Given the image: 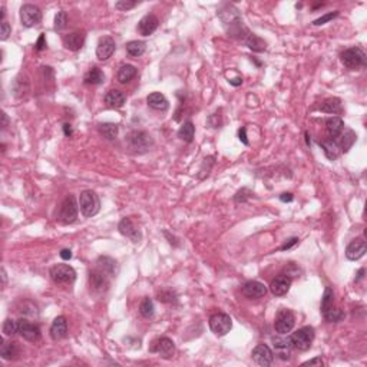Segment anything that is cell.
I'll use <instances>...</instances> for the list:
<instances>
[{"label":"cell","mask_w":367,"mask_h":367,"mask_svg":"<svg viewBox=\"0 0 367 367\" xmlns=\"http://www.w3.org/2000/svg\"><path fill=\"white\" fill-rule=\"evenodd\" d=\"M58 218L62 224H72L78 218V204L74 195L65 198V201L60 205Z\"/></svg>","instance_id":"cell-8"},{"label":"cell","mask_w":367,"mask_h":367,"mask_svg":"<svg viewBox=\"0 0 367 367\" xmlns=\"http://www.w3.org/2000/svg\"><path fill=\"white\" fill-rule=\"evenodd\" d=\"M138 3L136 1H129V0H121V1H117L115 3V7L118 10H122V12H126V10H131L136 6Z\"/></svg>","instance_id":"cell-44"},{"label":"cell","mask_w":367,"mask_h":367,"mask_svg":"<svg viewBox=\"0 0 367 367\" xmlns=\"http://www.w3.org/2000/svg\"><path fill=\"white\" fill-rule=\"evenodd\" d=\"M63 132H65V136H72L74 129H72V126H71L69 123H65V125H63Z\"/></svg>","instance_id":"cell-53"},{"label":"cell","mask_w":367,"mask_h":367,"mask_svg":"<svg viewBox=\"0 0 367 367\" xmlns=\"http://www.w3.org/2000/svg\"><path fill=\"white\" fill-rule=\"evenodd\" d=\"M298 241H300V240H298V238H295V237H294V238H290V240H288V241H287V243H285V244H284V245H283V247H281L280 250H281V251L290 250V248H291L293 245L298 244Z\"/></svg>","instance_id":"cell-49"},{"label":"cell","mask_w":367,"mask_h":367,"mask_svg":"<svg viewBox=\"0 0 367 367\" xmlns=\"http://www.w3.org/2000/svg\"><path fill=\"white\" fill-rule=\"evenodd\" d=\"M252 360L258 365V366H271L274 362V354L271 352V349L267 344H257L254 347V350L251 353Z\"/></svg>","instance_id":"cell-12"},{"label":"cell","mask_w":367,"mask_h":367,"mask_svg":"<svg viewBox=\"0 0 367 367\" xmlns=\"http://www.w3.org/2000/svg\"><path fill=\"white\" fill-rule=\"evenodd\" d=\"M248 192V190H241L240 192H237V195H235V203H245L247 201V197L248 195H245Z\"/></svg>","instance_id":"cell-48"},{"label":"cell","mask_w":367,"mask_h":367,"mask_svg":"<svg viewBox=\"0 0 367 367\" xmlns=\"http://www.w3.org/2000/svg\"><path fill=\"white\" fill-rule=\"evenodd\" d=\"M152 352L158 353L162 359H171L175 354V344L171 338L162 337L155 343V346L152 347Z\"/></svg>","instance_id":"cell-17"},{"label":"cell","mask_w":367,"mask_h":367,"mask_svg":"<svg viewBox=\"0 0 367 367\" xmlns=\"http://www.w3.org/2000/svg\"><path fill=\"white\" fill-rule=\"evenodd\" d=\"M244 42L254 52H264L265 49H267V43H265L264 41L261 38H258L257 35L251 33V32L244 38Z\"/></svg>","instance_id":"cell-32"},{"label":"cell","mask_w":367,"mask_h":367,"mask_svg":"<svg viewBox=\"0 0 367 367\" xmlns=\"http://www.w3.org/2000/svg\"><path fill=\"white\" fill-rule=\"evenodd\" d=\"M363 274H365V268H362V270L359 271V274H357V279H356V281H360V280L363 279Z\"/></svg>","instance_id":"cell-56"},{"label":"cell","mask_w":367,"mask_h":367,"mask_svg":"<svg viewBox=\"0 0 367 367\" xmlns=\"http://www.w3.org/2000/svg\"><path fill=\"white\" fill-rule=\"evenodd\" d=\"M195 135V126L191 121H187L181 125V128L178 129V138L185 141V142H192Z\"/></svg>","instance_id":"cell-34"},{"label":"cell","mask_w":367,"mask_h":367,"mask_svg":"<svg viewBox=\"0 0 367 367\" xmlns=\"http://www.w3.org/2000/svg\"><path fill=\"white\" fill-rule=\"evenodd\" d=\"M294 324H295V317L290 310L281 309L277 313L276 322H274V328L279 334H281V336L288 334L293 330Z\"/></svg>","instance_id":"cell-7"},{"label":"cell","mask_w":367,"mask_h":367,"mask_svg":"<svg viewBox=\"0 0 367 367\" xmlns=\"http://www.w3.org/2000/svg\"><path fill=\"white\" fill-rule=\"evenodd\" d=\"M89 285L98 293H103L109 287V276L105 274L101 270H93L89 273Z\"/></svg>","instance_id":"cell-13"},{"label":"cell","mask_w":367,"mask_h":367,"mask_svg":"<svg viewBox=\"0 0 367 367\" xmlns=\"http://www.w3.org/2000/svg\"><path fill=\"white\" fill-rule=\"evenodd\" d=\"M50 279L58 284H71L76 279V271L74 267L68 264H56L50 268Z\"/></svg>","instance_id":"cell-6"},{"label":"cell","mask_w":367,"mask_h":367,"mask_svg":"<svg viewBox=\"0 0 367 367\" xmlns=\"http://www.w3.org/2000/svg\"><path fill=\"white\" fill-rule=\"evenodd\" d=\"M68 334V322L63 316H59L50 326V337L53 340H62Z\"/></svg>","instance_id":"cell-22"},{"label":"cell","mask_w":367,"mask_h":367,"mask_svg":"<svg viewBox=\"0 0 367 367\" xmlns=\"http://www.w3.org/2000/svg\"><path fill=\"white\" fill-rule=\"evenodd\" d=\"M66 26H68V13L63 12V10H60L55 16V26H53V29L56 30V32H62Z\"/></svg>","instance_id":"cell-40"},{"label":"cell","mask_w":367,"mask_h":367,"mask_svg":"<svg viewBox=\"0 0 367 367\" xmlns=\"http://www.w3.org/2000/svg\"><path fill=\"white\" fill-rule=\"evenodd\" d=\"M47 47V44H46V39H44V35L43 33H41V36H39V39H38V42L35 43V50H38V52H41V50H44Z\"/></svg>","instance_id":"cell-46"},{"label":"cell","mask_w":367,"mask_h":367,"mask_svg":"<svg viewBox=\"0 0 367 367\" xmlns=\"http://www.w3.org/2000/svg\"><path fill=\"white\" fill-rule=\"evenodd\" d=\"M115 49H117L115 41L112 38H109V36H103V38L99 39L98 46H96V58L102 60V62L103 60H108L114 55Z\"/></svg>","instance_id":"cell-15"},{"label":"cell","mask_w":367,"mask_h":367,"mask_svg":"<svg viewBox=\"0 0 367 367\" xmlns=\"http://www.w3.org/2000/svg\"><path fill=\"white\" fill-rule=\"evenodd\" d=\"M326 129H327V133H328V136L331 139L338 138L341 135V132H343V129H344V122H343L341 118L338 117L328 118L326 121Z\"/></svg>","instance_id":"cell-27"},{"label":"cell","mask_w":367,"mask_h":367,"mask_svg":"<svg viewBox=\"0 0 367 367\" xmlns=\"http://www.w3.org/2000/svg\"><path fill=\"white\" fill-rule=\"evenodd\" d=\"M354 141H356V135L353 131H347V133L343 136V139H341V145H340V149L343 151V152H347L352 145L354 144Z\"/></svg>","instance_id":"cell-42"},{"label":"cell","mask_w":367,"mask_h":367,"mask_svg":"<svg viewBox=\"0 0 367 367\" xmlns=\"http://www.w3.org/2000/svg\"><path fill=\"white\" fill-rule=\"evenodd\" d=\"M320 147L323 148L326 157H327L330 161L337 160L338 155H340V152H341V149H340V147H338V144L337 142H334L333 139H326V141H322V142H320Z\"/></svg>","instance_id":"cell-29"},{"label":"cell","mask_w":367,"mask_h":367,"mask_svg":"<svg viewBox=\"0 0 367 367\" xmlns=\"http://www.w3.org/2000/svg\"><path fill=\"white\" fill-rule=\"evenodd\" d=\"M230 83L233 85V86H238V85H241L243 83V79L241 78H235L233 81H230Z\"/></svg>","instance_id":"cell-55"},{"label":"cell","mask_w":367,"mask_h":367,"mask_svg":"<svg viewBox=\"0 0 367 367\" xmlns=\"http://www.w3.org/2000/svg\"><path fill=\"white\" fill-rule=\"evenodd\" d=\"M136 68L133 65H122L117 74V79L119 83H128L136 76Z\"/></svg>","instance_id":"cell-30"},{"label":"cell","mask_w":367,"mask_h":367,"mask_svg":"<svg viewBox=\"0 0 367 367\" xmlns=\"http://www.w3.org/2000/svg\"><path fill=\"white\" fill-rule=\"evenodd\" d=\"M290 337L293 341V347H295L297 350L306 352V350H309L313 340H314V328L311 326L301 327L295 333H293Z\"/></svg>","instance_id":"cell-3"},{"label":"cell","mask_w":367,"mask_h":367,"mask_svg":"<svg viewBox=\"0 0 367 367\" xmlns=\"http://www.w3.org/2000/svg\"><path fill=\"white\" fill-rule=\"evenodd\" d=\"M324 362L322 360V357L320 356H317V357H314V359H311V360H307V362H304L303 363V366H323Z\"/></svg>","instance_id":"cell-47"},{"label":"cell","mask_w":367,"mask_h":367,"mask_svg":"<svg viewBox=\"0 0 367 367\" xmlns=\"http://www.w3.org/2000/svg\"><path fill=\"white\" fill-rule=\"evenodd\" d=\"M139 313H141V316L142 317H145V319H151L152 316H154V313H155V307H154V301L151 300V298H144L142 300V303H141V306H139Z\"/></svg>","instance_id":"cell-38"},{"label":"cell","mask_w":367,"mask_h":367,"mask_svg":"<svg viewBox=\"0 0 367 367\" xmlns=\"http://www.w3.org/2000/svg\"><path fill=\"white\" fill-rule=\"evenodd\" d=\"M333 303H334V291L330 288V287H326L323 294V298H322V313H326L328 309L333 307Z\"/></svg>","instance_id":"cell-37"},{"label":"cell","mask_w":367,"mask_h":367,"mask_svg":"<svg viewBox=\"0 0 367 367\" xmlns=\"http://www.w3.org/2000/svg\"><path fill=\"white\" fill-rule=\"evenodd\" d=\"M85 38H86L85 32H81V30L72 32L63 38V44L66 49H69L72 52H78L79 49H82V46L85 43Z\"/></svg>","instance_id":"cell-19"},{"label":"cell","mask_w":367,"mask_h":367,"mask_svg":"<svg viewBox=\"0 0 367 367\" xmlns=\"http://www.w3.org/2000/svg\"><path fill=\"white\" fill-rule=\"evenodd\" d=\"M154 141L151 138V135L144 131H133L128 135V145L131 149H133L135 152H147L149 151V148L152 147Z\"/></svg>","instance_id":"cell-5"},{"label":"cell","mask_w":367,"mask_h":367,"mask_svg":"<svg viewBox=\"0 0 367 367\" xmlns=\"http://www.w3.org/2000/svg\"><path fill=\"white\" fill-rule=\"evenodd\" d=\"M273 343H274V349L277 354L283 360H287L290 357V350L293 347L291 337H274Z\"/></svg>","instance_id":"cell-24"},{"label":"cell","mask_w":367,"mask_h":367,"mask_svg":"<svg viewBox=\"0 0 367 367\" xmlns=\"http://www.w3.org/2000/svg\"><path fill=\"white\" fill-rule=\"evenodd\" d=\"M158 25H160V20L155 15H145L138 23V32L142 35V36H149L152 35L155 30L158 29Z\"/></svg>","instance_id":"cell-21"},{"label":"cell","mask_w":367,"mask_h":367,"mask_svg":"<svg viewBox=\"0 0 367 367\" xmlns=\"http://www.w3.org/2000/svg\"><path fill=\"white\" fill-rule=\"evenodd\" d=\"M98 129H99V132H101L103 138H106L108 141H114L118 136V132H119V126L117 123H109V122L99 123Z\"/></svg>","instance_id":"cell-35"},{"label":"cell","mask_w":367,"mask_h":367,"mask_svg":"<svg viewBox=\"0 0 367 367\" xmlns=\"http://www.w3.org/2000/svg\"><path fill=\"white\" fill-rule=\"evenodd\" d=\"M42 20V12L35 4H23L20 9V22L25 28H33Z\"/></svg>","instance_id":"cell-9"},{"label":"cell","mask_w":367,"mask_h":367,"mask_svg":"<svg viewBox=\"0 0 367 367\" xmlns=\"http://www.w3.org/2000/svg\"><path fill=\"white\" fill-rule=\"evenodd\" d=\"M341 63L347 68V69H360L366 66V53L363 49L354 46V47H349L341 53Z\"/></svg>","instance_id":"cell-2"},{"label":"cell","mask_w":367,"mask_h":367,"mask_svg":"<svg viewBox=\"0 0 367 367\" xmlns=\"http://www.w3.org/2000/svg\"><path fill=\"white\" fill-rule=\"evenodd\" d=\"M96 268L108 274L109 277H114L117 274V261L111 257H99L96 261Z\"/></svg>","instance_id":"cell-28"},{"label":"cell","mask_w":367,"mask_h":367,"mask_svg":"<svg viewBox=\"0 0 367 367\" xmlns=\"http://www.w3.org/2000/svg\"><path fill=\"white\" fill-rule=\"evenodd\" d=\"M238 138H240V141H241L244 145H250V142H248V139H247V131H245V128H241V129L238 131Z\"/></svg>","instance_id":"cell-50"},{"label":"cell","mask_w":367,"mask_h":367,"mask_svg":"<svg viewBox=\"0 0 367 367\" xmlns=\"http://www.w3.org/2000/svg\"><path fill=\"white\" fill-rule=\"evenodd\" d=\"M10 32H12L10 25H9L6 20H4V22H1V28H0V39H1V41H6V39L9 38Z\"/></svg>","instance_id":"cell-45"},{"label":"cell","mask_w":367,"mask_h":367,"mask_svg":"<svg viewBox=\"0 0 367 367\" xmlns=\"http://www.w3.org/2000/svg\"><path fill=\"white\" fill-rule=\"evenodd\" d=\"M60 258H62V260H71V258H72V251L68 250V248L62 250L60 251Z\"/></svg>","instance_id":"cell-52"},{"label":"cell","mask_w":367,"mask_h":367,"mask_svg":"<svg viewBox=\"0 0 367 367\" xmlns=\"http://www.w3.org/2000/svg\"><path fill=\"white\" fill-rule=\"evenodd\" d=\"M17 331H19V334L22 337L30 341V343H36V341H39L41 337H42V333H41L39 326L30 323L26 319H20L17 322Z\"/></svg>","instance_id":"cell-10"},{"label":"cell","mask_w":367,"mask_h":367,"mask_svg":"<svg viewBox=\"0 0 367 367\" xmlns=\"http://www.w3.org/2000/svg\"><path fill=\"white\" fill-rule=\"evenodd\" d=\"M1 279H3V284L7 281V274H6V271H4V268H1Z\"/></svg>","instance_id":"cell-57"},{"label":"cell","mask_w":367,"mask_h":367,"mask_svg":"<svg viewBox=\"0 0 367 367\" xmlns=\"http://www.w3.org/2000/svg\"><path fill=\"white\" fill-rule=\"evenodd\" d=\"M293 194L291 192H284V194H281L280 195V200L283 201V203H291L293 201Z\"/></svg>","instance_id":"cell-51"},{"label":"cell","mask_w":367,"mask_h":367,"mask_svg":"<svg viewBox=\"0 0 367 367\" xmlns=\"http://www.w3.org/2000/svg\"><path fill=\"white\" fill-rule=\"evenodd\" d=\"M148 106L155 109V111H166L169 103H168V99L165 98V95L161 93V92H152L149 93L147 98Z\"/></svg>","instance_id":"cell-26"},{"label":"cell","mask_w":367,"mask_h":367,"mask_svg":"<svg viewBox=\"0 0 367 367\" xmlns=\"http://www.w3.org/2000/svg\"><path fill=\"white\" fill-rule=\"evenodd\" d=\"M241 293L248 298H261L267 294V287L260 281H248L241 287Z\"/></svg>","instance_id":"cell-16"},{"label":"cell","mask_w":367,"mask_h":367,"mask_svg":"<svg viewBox=\"0 0 367 367\" xmlns=\"http://www.w3.org/2000/svg\"><path fill=\"white\" fill-rule=\"evenodd\" d=\"M290 287H291V279L288 276H279L271 281L270 291L277 297H281V295L288 293Z\"/></svg>","instance_id":"cell-20"},{"label":"cell","mask_w":367,"mask_h":367,"mask_svg":"<svg viewBox=\"0 0 367 367\" xmlns=\"http://www.w3.org/2000/svg\"><path fill=\"white\" fill-rule=\"evenodd\" d=\"M323 316L328 323H338V322H341L344 319V313L340 309H334V307L327 310Z\"/></svg>","instance_id":"cell-39"},{"label":"cell","mask_w":367,"mask_h":367,"mask_svg":"<svg viewBox=\"0 0 367 367\" xmlns=\"http://www.w3.org/2000/svg\"><path fill=\"white\" fill-rule=\"evenodd\" d=\"M7 125H9V119H7V115L3 112V114H1V126H3V128H7Z\"/></svg>","instance_id":"cell-54"},{"label":"cell","mask_w":367,"mask_h":367,"mask_svg":"<svg viewBox=\"0 0 367 367\" xmlns=\"http://www.w3.org/2000/svg\"><path fill=\"white\" fill-rule=\"evenodd\" d=\"M367 251L366 243L363 240H353L352 243L346 248V257L350 261H357L362 257H365Z\"/></svg>","instance_id":"cell-18"},{"label":"cell","mask_w":367,"mask_h":367,"mask_svg":"<svg viewBox=\"0 0 367 367\" xmlns=\"http://www.w3.org/2000/svg\"><path fill=\"white\" fill-rule=\"evenodd\" d=\"M147 50V43L142 41H132L126 43V53L132 58H139L145 53Z\"/></svg>","instance_id":"cell-33"},{"label":"cell","mask_w":367,"mask_h":367,"mask_svg":"<svg viewBox=\"0 0 367 367\" xmlns=\"http://www.w3.org/2000/svg\"><path fill=\"white\" fill-rule=\"evenodd\" d=\"M3 341V338H1ZM20 354V347L16 341H3V344L0 346V356L3 360H7V362H12L16 360Z\"/></svg>","instance_id":"cell-23"},{"label":"cell","mask_w":367,"mask_h":367,"mask_svg":"<svg viewBox=\"0 0 367 367\" xmlns=\"http://www.w3.org/2000/svg\"><path fill=\"white\" fill-rule=\"evenodd\" d=\"M103 81H105V75L96 66L90 68L88 72L85 74V76H83V82L86 85H101Z\"/></svg>","instance_id":"cell-31"},{"label":"cell","mask_w":367,"mask_h":367,"mask_svg":"<svg viewBox=\"0 0 367 367\" xmlns=\"http://www.w3.org/2000/svg\"><path fill=\"white\" fill-rule=\"evenodd\" d=\"M209 328L215 336L222 337V336L228 334L230 330L233 328V320L225 313H217L209 319Z\"/></svg>","instance_id":"cell-4"},{"label":"cell","mask_w":367,"mask_h":367,"mask_svg":"<svg viewBox=\"0 0 367 367\" xmlns=\"http://www.w3.org/2000/svg\"><path fill=\"white\" fill-rule=\"evenodd\" d=\"M118 230H119V233L123 235V237L129 238L135 244L139 243L141 238H142V234H141L139 228L133 224L131 218H123V220L121 221L119 225H118Z\"/></svg>","instance_id":"cell-14"},{"label":"cell","mask_w":367,"mask_h":367,"mask_svg":"<svg viewBox=\"0 0 367 367\" xmlns=\"http://www.w3.org/2000/svg\"><path fill=\"white\" fill-rule=\"evenodd\" d=\"M103 102L108 108H112V109H118V108H122L123 103H125V95L118 90V89H111L105 98H103Z\"/></svg>","instance_id":"cell-25"},{"label":"cell","mask_w":367,"mask_h":367,"mask_svg":"<svg viewBox=\"0 0 367 367\" xmlns=\"http://www.w3.org/2000/svg\"><path fill=\"white\" fill-rule=\"evenodd\" d=\"M338 12H331V13H327V15L322 16V17H319V19H316L314 22H313V25L314 26H322V25H326L327 22H330V20H333L334 17H337Z\"/></svg>","instance_id":"cell-43"},{"label":"cell","mask_w":367,"mask_h":367,"mask_svg":"<svg viewBox=\"0 0 367 367\" xmlns=\"http://www.w3.org/2000/svg\"><path fill=\"white\" fill-rule=\"evenodd\" d=\"M79 206H81V211L83 214V217L86 218H92L95 217L99 209H101V200L98 197V194L92 190H85V191L81 192V197H79Z\"/></svg>","instance_id":"cell-1"},{"label":"cell","mask_w":367,"mask_h":367,"mask_svg":"<svg viewBox=\"0 0 367 367\" xmlns=\"http://www.w3.org/2000/svg\"><path fill=\"white\" fill-rule=\"evenodd\" d=\"M17 331V322L12 320V319H6V322L3 323V334L10 337V336H15Z\"/></svg>","instance_id":"cell-41"},{"label":"cell","mask_w":367,"mask_h":367,"mask_svg":"<svg viewBox=\"0 0 367 367\" xmlns=\"http://www.w3.org/2000/svg\"><path fill=\"white\" fill-rule=\"evenodd\" d=\"M218 17L221 19V22L227 26H230V29H233L235 26L241 25V15H240V10L235 7L234 4H224L218 10Z\"/></svg>","instance_id":"cell-11"},{"label":"cell","mask_w":367,"mask_h":367,"mask_svg":"<svg viewBox=\"0 0 367 367\" xmlns=\"http://www.w3.org/2000/svg\"><path fill=\"white\" fill-rule=\"evenodd\" d=\"M320 111L326 112V114H338V112H341V101L338 98L326 99L323 105L320 106Z\"/></svg>","instance_id":"cell-36"}]
</instances>
